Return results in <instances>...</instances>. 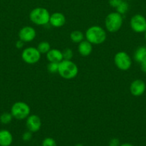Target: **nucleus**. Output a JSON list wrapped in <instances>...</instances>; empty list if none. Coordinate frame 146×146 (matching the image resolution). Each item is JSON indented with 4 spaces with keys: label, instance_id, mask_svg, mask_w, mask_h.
Instances as JSON below:
<instances>
[{
    "label": "nucleus",
    "instance_id": "nucleus-1",
    "mask_svg": "<svg viewBox=\"0 0 146 146\" xmlns=\"http://www.w3.org/2000/svg\"><path fill=\"white\" fill-rule=\"evenodd\" d=\"M86 40L94 45H100L104 43L107 38L105 30L97 25L89 27L85 32Z\"/></svg>",
    "mask_w": 146,
    "mask_h": 146
},
{
    "label": "nucleus",
    "instance_id": "nucleus-2",
    "mask_svg": "<svg viewBox=\"0 0 146 146\" xmlns=\"http://www.w3.org/2000/svg\"><path fill=\"white\" fill-rule=\"evenodd\" d=\"M78 67L72 60H64L59 63L58 74L62 78L71 80L78 74Z\"/></svg>",
    "mask_w": 146,
    "mask_h": 146
},
{
    "label": "nucleus",
    "instance_id": "nucleus-3",
    "mask_svg": "<svg viewBox=\"0 0 146 146\" xmlns=\"http://www.w3.org/2000/svg\"><path fill=\"white\" fill-rule=\"evenodd\" d=\"M50 14L48 10L43 7H37L30 11L29 19L33 24L44 26L50 22Z\"/></svg>",
    "mask_w": 146,
    "mask_h": 146
},
{
    "label": "nucleus",
    "instance_id": "nucleus-4",
    "mask_svg": "<svg viewBox=\"0 0 146 146\" xmlns=\"http://www.w3.org/2000/svg\"><path fill=\"white\" fill-rule=\"evenodd\" d=\"M123 23V15L118 12H111L106 17L104 20V26L107 31L115 33L121 29Z\"/></svg>",
    "mask_w": 146,
    "mask_h": 146
},
{
    "label": "nucleus",
    "instance_id": "nucleus-5",
    "mask_svg": "<svg viewBox=\"0 0 146 146\" xmlns=\"http://www.w3.org/2000/svg\"><path fill=\"white\" fill-rule=\"evenodd\" d=\"M29 106L23 101H17L14 103L11 108V113L13 118L17 120L27 119V117L30 115Z\"/></svg>",
    "mask_w": 146,
    "mask_h": 146
},
{
    "label": "nucleus",
    "instance_id": "nucleus-6",
    "mask_svg": "<svg viewBox=\"0 0 146 146\" xmlns=\"http://www.w3.org/2000/svg\"><path fill=\"white\" fill-rule=\"evenodd\" d=\"M114 62L117 68L121 71H127L132 66L131 58L125 51H119L115 55Z\"/></svg>",
    "mask_w": 146,
    "mask_h": 146
},
{
    "label": "nucleus",
    "instance_id": "nucleus-7",
    "mask_svg": "<svg viewBox=\"0 0 146 146\" xmlns=\"http://www.w3.org/2000/svg\"><path fill=\"white\" fill-rule=\"evenodd\" d=\"M21 58L28 64H35L40 61L41 54L35 47H27L21 52Z\"/></svg>",
    "mask_w": 146,
    "mask_h": 146
},
{
    "label": "nucleus",
    "instance_id": "nucleus-8",
    "mask_svg": "<svg viewBox=\"0 0 146 146\" xmlns=\"http://www.w3.org/2000/svg\"><path fill=\"white\" fill-rule=\"evenodd\" d=\"M130 27L136 33L146 31V19L141 14H135L130 19Z\"/></svg>",
    "mask_w": 146,
    "mask_h": 146
},
{
    "label": "nucleus",
    "instance_id": "nucleus-9",
    "mask_svg": "<svg viewBox=\"0 0 146 146\" xmlns=\"http://www.w3.org/2000/svg\"><path fill=\"white\" fill-rule=\"evenodd\" d=\"M37 33L35 29L30 26H25L23 27L19 31V38L26 42H31L35 38Z\"/></svg>",
    "mask_w": 146,
    "mask_h": 146
},
{
    "label": "nucleus",
    "instance_id": "nucleus-10",
    "mask_svg": "<svg viewBox=\"0 0 146 146\" xmlns=\"http://www.w3.org/2000/svg\"><path fill=\"white\" fill-rule=\"evenodd\" d=\"M26 126L28 131H31V133L37 132L41 128V119L37 115H29L26 120Z\"/></svg>",
    "mask_w": 146,
    "mask_h": 146
},
{
    "label": "nucleus",
    "instance_id": "nucleus-11",
    "mask_svg": "<svg viewBox=\"0 0 146 146\" xmlns=\"http://www.w3.org/2000/svg\"><path fill=\"white\" fill-rule=\"evenodd\" d=\"M146 89L145 83L140 79H136L130 86V94L135 97L140 96L145 93Z\"/></svg>",
    "mask_w": 146,
    "mask_h": 146
},
{
    "label": "nucleus",
    "instance_id": "nucleus-12",
    "mask_svg": "<svg viewBox=\"0 0 146 146\" xmlns=\"http://www.w3.org/2000/svg\"><path fill=\"white\" fill-rule=\"evenodd\" d=\"M66 18L65 16L60 12H54L50 15V25L55 28H60L65 24Z\"/></svg>",
    "mask_w": 146,
    "mask_h": 146
},
{
    "label": "nucleus",
    "instance_id": "nucleus-13",
    "mask_svg": "<svg viewBox=\"0 0 146 146\" xmlns=\"http://www.w3.org/2000/svg\"><path fill=\"white\" fill-rule=\"evenodd\" d=\"M77 50H78L79 54L82 56H88L91 54L92 51V44L87 40H83L82 41L79 43Z\"/></svg>",
    "mask_w": 146,
    "mask_h": 146
},
{
    "label": "nucleus",
    "instance_id": "nucleus-14",
    "mask_svg": "<svg viewBox=\"0 0 146 146\" xmlns=\"http://www.w3.org/2000/svg\"><path fill=\"white\" fill-rule=\"evenodd\" d=\"M47 59L49 62L60 63L63 60L62 51L57 48H51L47 53Z\"/></svg>",
    "mask_w": 146,
    "mask_h": 146
},
{
    "label": "nucleus",
    "instance_id": "nucleus-15",
    "mask_svg": "<svg viewBox=\"0 0 146 146\" xmlns=\"http://www.w3.org/2000/svg\"><path fill=\"white\" fill-rule=\"evenodd\" d=\"M13 136L7 130L0 131V146H10L12 143Z\"/></svg>",
    "mask_w": 146,
    "mask_h": 146
},
{
    "label": "nucleus",
    "instance_id": "nucleus-16",
    "mask_svg": "<svg viewBox=\"0 0 146 146\" xmlns=\"http://www.w3.org/2000/svg\"><path fill=\"white\" fill-rule=\"evenodd\" d=\"M134 58L137 63H140V64L146 60V47H138L134 54Z\"/></svg>",
    "mask_w": 146,
    "mask_h": 146
},
{
    "label": "nucleus",
    "instance_id": "nucleus-17",
    "mask_svg": "<svg viewBox=\"0 0 146 146\" xmlns=\"http://www.w3.org/2000/svg\"><path fill=\"white\" fill-rule=\"evenodd\" d=\"M70 39L72 42L76 43V44H79L81 41L84 40V35L81 31H78V30H75V31H72L71 34L70 35Z\"/></svg>",
    "mask_w": 146,
    "mask_h": 146
},
{
    "label": "nucleus",
    "instance_id": "nucleus-18",
    "mask_svg": "<svg viewBox=\"0 0 146 146\" xmlns=\"http://www.w3.org/2000/svg\"><path fill=\"white\" fill-rule=\"evenodd\" d=\"M37 48L40 51V54H46L51 49V46L48 41H41L37 46Z\"/></svg>",
    "mask_w": 146,
    "mask_h": 146
},
{
    "label": "nucleus",
    "instance_id": "nucleus-19",
    "mask_svg": "<svg viewBox=\"0 0 146 146\" xmlns=\"http://www.w3.org/2000/svg\"><path fill=\"white\" fill-rule=\"evenodd\" d=\"M129 9V4L127 2V1L123 0L121 2V4L116 8V11L120 14L121 15L126 14Z\"/></svg>",
    "mask_w": 146,
    "mask_h": 146
},
{
    "label": "nucleus",
    "instance_id": "nucleus-20",
    "mask_svg": "<svg viewBox=\"0 0 146 146\" xmlns=\"http://www.w3.org/2000/svg\"><path fill=\"white\" fill-rule=\"evenodd\" d=\"M13 116L11 115V113H8V112H5L3 113L1 115H0V122L2 124H7L10 123L12 121Z\"/></svg>",
    "mask_w": 146,
    "mask_h": 146
},
{
    "label": "nucleus",
    "instance_id": "nucleus-21",
    "mask_svg": "<svg viewBox=\"0 0 146 146\" xmlns=\"http://www.w3.org/2000/svg\"><path fill=\"white\" fill-rule=\"evenodd\" d=\"M59 63L56 62H50L47 65V71L50 74H55L58 73Z\"/></svg>",
    "mask_w": 146,
    "mask_h": 146
},
{
    "label": "nucleus",
    "instance_id": "nucleus-22",
    "mask_svg": "<svg viewBox=\"0 0 146 146\" xmlns=\"http://www.w3.org/2000/svg\"><path fill=\"white\" fill-rule=\"evenodd\" d=\"M62 56L64 60H72L74 56V53L71 48H67L62 51Z\"/></svg>",
    "mask_w": 146,
    "mask_h": 146
},
{
    "label": "nucleus",
    "instance_id": "nucleus-23",
    "mask_svg": "<svg viewBox=\"0 0 146 146\" xmlns=\"http://www.w3.org/2000/svg\"><path fill=\"white\" fill-rule=\"evenodd\" d=\"M42 146H57V143L53 138H46L43 140Z\"/></svg>",
    "mask_w": 146,
    "mask_h": 146
},
{
    "label": "nucleus",
    "instance_id": "nucleus-24",
    "mask_svg": "<svg viewBox=\"0 0 146 146\" xmlns=\"http://www.w3.org/2000/svg\"><path fill=\"white\" fill-rule=\"evenodd\" d=\"M31 138H32V133H31V131H26V132H24V133H23L22 140L24 141L27 142V141H29Z\"/></svg>",
    "mask_w": 146,
    "mask_h": 146
},
{
    "label": "nucleus",
    "instance_id": "nucleus-25",
    "mask_svg": "<svg viewBox=\"0 0 146 146\" xmlns=\"http://www.w3.org/2000/svg\"><path fill=\"white\" fill-rule=\"evenodd\" d=\"M123 0H109V4L113 8H117Z\"/></svg>",
    "mask_w": 146,
    "mask_h": 146
},
{
    "label": "nucleus",
    "instance_id": "nucleus-26",
    "mask_svg": "<svg viewBox=\"0 0 146 146\" xmlns=\"http://www.w3.org/2000/svg\"><path fill=\"white\" fill-rule=\"evenodd\" d=\"M120 141L117 138H113L109 143V146H120Z\"/></svg>",
    "mask_w": 146,
    "mask_h": 146
},
{
    "label": "nucleus",
    "instance_id": "nucleus-27",
    "mask_svg": "<svg viewBox=\"0 0 146 146\" xmlns=\"http://www.w3.org/2000/svg\"><path fill=\"white\" fill-rule=\"evenodd\" d=\"M24 41H22L21 40L19 39L16 42L15 46L16 48H18V49H21V48H22L23 46H24Z\"/></svg>",
    "mask_w": 146,
    "mask_h": 146
},
{
    "label": "nucleus",
    "instance_id": "nucleus-28",
    "mask_svg": "<svg viewBox=\"0 0 146 146\" xmlns=\"http://www.w3.org/2000/svg\"><path fill=\"white\" fill-rule=\"evenodd\" d=\"M140 68H141L142 71L145 73V74H146V60L140 63Z\"/></svg>",
    "mask_w": 146,
    "mask_h": 146
},
{
    "label": "nucleus",
    "instance_id": "nucleus-29",
    "mask_svg": "<svg viewBox=\"0 0 146 146\" xmlns=\"http://www.w3.org/2000/svg\"><path fill=\"white\" fill-rule=\"evenodd\" d=\"M120 146H133L132 144L130 143H123V144H121Z\"/></svg>",
    "mask_w": 146,
    "mask_h": 146
},
{
    "label": "nucleus",
    "instance_id": "nucleus-30",
    "mask_svg": "<svg viewBox=\"0 0 146 146\" xmlns=\"http://www.w3.org/2000/svg\"><path fill=\"white\" fill-rule=\"evenodd\" d=\"M74 146H84L82 145V144H81V143H78V144H77V145H75Z\"/></svg>",
    "mask_w": 146,
    "mask_h": 146
},
{
    "label": "nucleus",
    "instance_id": "nucleus-31",
    "mask_svg": "<svg viewBox=\"0 0 146 146\" xmlns=\"http://www.w3.org/2000/svg\"><path fill=\"white\" fill-rule=\"evenodd\" d=\"M145 41H146V31H145Z\"/></svg>",
    "mask_w": 146,
    "mask_h": 146
},
{
    "label": "nucleus",
    "instance_id": "nucleus-32",
    "mask_svg": "<svg viewBox=\"0 0 146 146\" xmlns=\"http://www.w3.org/2000/svg\"><path fill=\"white\" fill-rule=\"evenodd\" d=\"M125 1H129V0H125Z\"/></svg>",
    "mask_w": 146,
    "mask_h": 146
}]
</instances>
